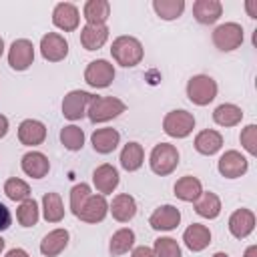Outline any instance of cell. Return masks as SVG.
I'll use <instances>...</instances> for the list:
<instances>
[{"label":"cell","instance_id":"60d3db41","mask_svg":"<svg viewBox=\"0 0 257 257\" xmlns=\"http://www.w3.org/2000/svg\"><path fill=\"white\" fill-rule=\"evenodd\" d=\"M131 257H155V251H153V247L139 245V247H133Z\"/></svg>","mask_w":257,"mask_h":257},{"label":"cell","instance_id":"d4e9b609","mask_svg":"<svg viewBox=\"0 0 257 257\" xmlns=\"http://www.w3.org/2000/svg\"><path fill=\"white\" fill-rule=\"evenodd\" d=\"M193 16L199 24H215L223 16V4L219 0H197L193 4Z\"/></svg>","mask_w":257,"mask_h":257},{"label":"cell","instance_id":"4316f807","mask_svg":"<svg viewBox=\"0 0 257 257\" xmlns=\"http://www.w3.org/2000/svg\"><path fill=\"white\" fill-rule=\"evenodd\" d=\"M201 193H203V183L193 175H185L175 183V197L185 203H195Z\"/></svg>","mask_w":257,"mask_h":257},{"label":"cell","instance_id":"8992f818","mask_svg":"<svg viewBox=\"0 0 257 257\" xmlns=\"http://www.w3.org/2000/svg\"><path fill=\"white\" fill-rule=\"evenodd\" d=\"M92 100H94V94L86 92V90H80V88H74V90L66 92L64 98H62V116L72 120V122L80 120L82 116H86V110H88Z\"/></svg>","mask_w":257,"mask_h":257},{"label":"cell","instance_id":"5b68a950","mask_svg":"<svg viewBox=\"0 0 257 257\" xmlns=\"http://www.w3.org/2000/svg\"><path fill=\"white\" fill-rule=\"evenodd\" d=\"M193 128H195V116L185 108L171 110L163 118V131L171 139H185L193 133Z\"/></svg>","mask_w":257,"mask_h":257},{"label":"cell","instance_id":"74e56055","mask_svg":"<svg viewBox=\"0 0 257 257\" xmlns=\"http://www.w3.org/2000/svg\"><path fill=\"white\" fill-rule=\"evenodd\" d=\"M155 257H181V245L173 237H159L153 245Z\"/></svg>","mask_w":257,"mask_h":257},{"label":"cell","instance_id":"7c38bea8","mask_svg":"<svg viewBox=\"0 0 257 257\" xmlns=\"http://www.w3.org/2000/svg\"><path fill=\"white\" fill-rule=\"evenodd\" d=\"M52 24L62 32H74L80 24V12L72 2H58L52 10Z\"/></svg>","mask_w":257,"mask_h":257},{"label":"cell","instance_id":"d6a6232c","mask_svg":"<svg viewBox=\"0 0 257 257\" xmlns=\"http://www.w3.org/2000/svg\"><path fill=\"white\" fill-rule=\"evenodd\" d=\"M153 10L161 20H177L185 12V0H153Z\"/></svg>","mask_w":257,"mask_h":257},{"label":"cell","instance_id":"cb8c5ba5","mask_svg":"<svg viewBox=\"0 0 257 257\" xmlns=\"http://www.w3.org/2000/svg\"><path fill=\"white\" fill-rule=\"evenodd\" d=\"M193 145H195L197 153H201L205 157H213L223 149V135L215 128H205V131L197 133Z\"/></svg>","mask_w":257,"mask_h":257},{"label":"cell","instance_id":"9a60e30c","mask_svg":"<svg viewBox=\"0 0 257 257\" xmlns=\"http://www.w3.org/2000/svg\"><path fill=\"white\" fill-rule=\"evenodd\" d=\"M179 223H181V211L175 205H161L149 217V225L155 231H173L179 227Z\"/></svg>","mask_w":257,"mask_h":257},{"label":"cell","instance_id":"8d00e7d4","mask_svg":"<svg viewBox=\"0 0 257 257\" xmlns=\"http://www.w3.org/2000/svg\"><path fill=\"white\" fill-rule=\"evenodd\" d=\"M90 195H92V191H90V185H86V183H78L70 189V211L74 217L80 213V209L84 207V203L88 201Z\"/></svg>","mask_w":257,"mask_h":257},{"label":"cell","instance_id":"ab89813d","mask_svg":"<svg viewBox=\"0 0 257 257\" xmlns=\"http://www.w3.org/2000/svg\"><path fill=\"white\" fill-rule=\"evenodd\" d=\"M10 225H12V213L4 203H0V233L10 229Z\"/></svg>","mask_w":257,"mask_h":257},{"label":"cell","instance_id":"f546056e","mask_svg":"<svg viewBox=\"0 0 257 257\" xmlns=\"http://www.w3.org/2000/svg\"><path fill=\"white\" fill-rule=\"evenodd\" d=\"M135 241H137L135 231H133L131 227H122V229H118V231L112 233L110 243H108V251H110V255H114V257L124 255V253H128V251L135 247Z\"/></svg>","mask_w":257,"mask_h":257},{"label":"cell","instance_id":"30bf717a","mask_svg":"<svg viewBox=\"0 0 257 257\" xmlns=\"http://www.w3.org/2000/svg\"><path fill=\"white\" fill-rule=\"evenodd\" d=\"M217 169H219L221 177H225V179H239L249 171V161H247L245 155L231 149V151H225L219 157Z\"/></svg>","mask_w":257,"mask_h":257},{"label":"cell","instance_id":"f1b7e54d","mask_svg":"<svg viewBox=\"0 0 257 257\" xmlns=\"http://www.w3.org/2000/svg\"><path fill=\"white\" fill-rule=\"evenodd\" d=\"M82 16L86 24H106L110 16V2L108 0H88L82 6Z\"/></svg>","mask_w":257,"mask_h":257},{"label":"cell","instance_id":"603a6c76","mask_svg":"<svg viewBox=\"0 0 257 257\" xmlns=\"http://www.w3.org/2000/svg\"><path fill=\"white\" fill-rule=\"evenodd\" d=\"M108 40V26L106 24H84L80 28V44L86 50H98Z\"/></svg>","mask_w":257,"mask_h":257},{"label":"cell","instance_id":"277c9868","mask_svg":"<svg viewBox=\"0 0 257 257\" xmlns=\"http://www.w3.org/2000/svg\"><path fill=\"white\" fill-rule=\"evenodd\" d=\"M124 110H126V104L116 96H94V100L90 102V106L86 110V116L90 122L98 124V122L116 118Z\"/></svg>","mask_w":257,"mask_h":257},{"label":"cell","instance_id":"1f68e13d","mask_svg":"<svg viewBox=\"0 0 257 257\" xmlns=\"http://www.w3.org/2000/svg\"><path fill=\"white\" fill-rule=\"evenodd\" d=\"M42 217L48 223H60L64 219V205H62V197L54 191L44 193L42 197Z\"/></svg>","mask_w":257,"mask_h":257},{"label":"cell","instance_id":"2e32d148","mask_svg":"<svg viewBox=\"0 0 257 257\" xmlns=\"http://www.w3.org/2000/svg\"><path fill=\"white\" fill-rule=\"evenodd\" d=\"M46 139V124L36 118H24L18 124V141L24 147H38Z\"/></svg>","mask_w":257,"mask_h":257},{"label":"cell","instance_id":"f6af8a7d","mask_svg":"<svg viewBox=\"0 0 257 257\" xmlns=\"http://www.w3.org/2000/svg\"><path fill=\"white\" fill-rule=\"evenodd\" d=\"M243 257H257V245H249L243 253Z\"/></svg>","mask_w":257,"mask_h":257},{"label":"cell","instance_id":"e0dca14e","mask_svg":"<svg viewBox=\"0 0 257 257\" xmlns=\"http://www.w3.org/2000/svg\"><path fill=\"white\" fill-rule=\"evenodd\" d=\"M106 215H108V201H106V197L100 195V193H96V195L92 193L76 217L80 221H84V223H100V221H104Z\"/></svg>","mask_w":257,"mask_h":257},{"label":"cell","instance_id":"6da1fadb","mask_svg":"<svg viewBox=\"0 0 257 257\" xmlns=\"http://www.w3.org/2000/svg\"><path fill=\"white\" fill-rule=\"evenodd\" d=\"M110 54L114 58L116 64L124 66V68H133L137 64H141L143 56H145V48L141 44L139 38L135 36H116L112 40V46H110Z\"/></svg>","mask_w":257,"mask_h":257},{"label":"cell","instance_id":"52a82bcc","mask_svg":"<svg viewBox=\"0 0 257 257\" xmlns=\"http://www.w3.org/2000/svg\"><path fill=\"white\" fill-rule=\"evenodd\" d=\"M243 26L237 22H225L213 30V44L221 52H231L239 48L243 44Z\"/></svg>","mask_w":257,"mask_h":257},{"label":"cell","instance_id":"bcb514c9","mask_svg":"<svg viewBox=\"0 0 257 257\" xmlns=\"http://www.w3.org/2000/svg\"><path fill=\"white\" fill-rule=\"evenodd\" d=\"M213 257H231V255H227V253H223V251H217Z\"/></svg>","mask_w":257,"mask_h":257},{"label":"cell","instance_id":"5bb4252c","mask_svg":"<svg viewBox=\"0 0 257 257\" xmlns=\"http://www.w3.org/2000/svg\"><path fill=\"white\" fill-rule=\"evenodd\" d=\"M255 223H257V219L251 209H245V207L235 209L229 217V233L235 239H247L253 233Z\"/></svg>","mask_w":257,"mask_h":257},{"label":"cell","instance_id":"4fadbf2b","mask_svg":"<svg viewBox=\"0 0 257 257\" xmlns=\"http://www.w3.org/2000/svg\"><path fill=\"white\" fill-rule=\"evenodd\" d=\"M120 183V175L116 171V167L108 165V163H102L98 165L94 171H92V185L96 189V193L100 195H110Z\"/></svg>","mask_w":257,"mask_h":257},{"label":"cell","instance_id":"83f0119b","mask_svg":"<svg viewBox=\"0 0 257 257\" xmlns=\"http://www.w3.org/2000/svg\"><path fill=\"white\" fill-rule=\"evenodd\" d=\"M221 199L213 191H203L195 201V213L203 219H217L221 215Z\"/></svg>","mask_w":257,"mask_h":257},{"label":"cell","instance_id":"d590c367","mask_svg":"<svg viewBox=\"0 0 257 257\" xmlns=\"http://www.w3.org/2000/svg\"><path fill=\"white\" fill-rule=\"evenodd\" d=\"M16 219L22 227H34L40 219V209H38V203L30 197L26 201H22L16 209Z\"/></svg>","mask_w":257,"mask_h":257},{"label":"cell","instance_id":"3957f363","mask_svg":"<svg viewBox=\"0 0 257 257\" xmlns=\"http://www.w3.org/2000/svg\"><path fill=\"white\" fill-rule=\"evenodd\" d=\"M217 82L209 74H195L187 82V98L197 106H207L217 96Z\"/></svg>","mask_w":257,"mask_h":257},{"label":"cell","instance_id":"8fae6325","mask_svg":"<svg viewBox=\"0 0 257 257\" xmlns=\"http://www.w3.org/2000/svg\"><path fill=\"white\" fill-rule=\"evenodd\" d=\"M40 54L48 62H60L68 56V42L58 32H48L40 38Z\"/></svg>","mask_w":257,"mask_h":257},{"label":"cell","instance_id":"e575fe53","mask_svg":"<svg viewBox=\"0 0 257 257\" xmlns=\"http://www.w3.org/2000/svg\"><path fill=\"white\" fill-rule=\"evenodd\" d=\"M4 195L14 201V203H22L26 199H30V185L24 181V179H18V177H10L6 179L4 183Z\"/></svg>","mask_w":257,"mask_h":257},{"label":"cell","instance_id":"ee69618b","mask_svg":"<svg viewBox=\"0 0 257 257\" xmlns=\"http://www.w3.org/2000/svg\"><path fill=\"white\" fill-rule=\"evenodd\" d=\"M245 8H247V12H249L251 18H257V10H255V2H253V0H249V2L245 4Z\"/></svg>","mask_w":257,"mask_h":257},{"label":"cell","instance_id":"ac0fdd59","mask_svg":"<svg viewBox=\"0 0 257 257\" xmlns=\"http://www.w3.org/2000/svg\"><path fill=\"white\" fill-rule=\"evenodd\" d=\"M108 213L112 215L114 221L118 223H128L135 215H137V201L133 195L128 193H118L112 197V201L108 203Z\"/></svg>","mask_w":257,"mask_h":257},{"label":"cell","instance_id":"d6986e66","mask_svg":"<svg viewBox=\"0 0 257 257\" xmlns=\"http://www.w3.org/2000/svg\"><path fill=\"white\" fill-rule=\"evenodd\" d=\"M20 167L24 171L26 177H32V179H42L48 175L50 171V161L44 153L40 151H28L26 155H22V161H20Z\"/></svg>","mask_w":257,"mask_h":257},{"label":"cell","instance_id":"7dc6e473","mask_svg":"<svg viewBox=\"0 0 257 257\" xmlns=\"http://www.w3.org/2000/svg\"><path fill=\"white\" fill-rule=\"evenodd\" d=\"M4 247H6V241L0 237V255H2V251H4Z\"/></svg>","mask_w":257,"mask_h":257},{"label":"cell","instance_id":"ba28073f","mask_svg":"<svg viewBox=\"0 0 257 257\" xmlns=\"http://www.w3.org/2000/svg\"><path fill=\"white\" fill-rule=\"evenodd\" d=\"M84 80L92 88H106L114 80V66L106 58L90 60L84 68Z\"/></svg>","mask_w":257,"mask_h":257},{"label":"cell","instance_id":"484cf974","mask_svg":"<svg viewBox=\"0 0 257 257\" xmlns=\"http://www.w3.org/2000/svg\"><path fill=\"white\" fill-rule=\"evenodd\" d=\"M118 161H120V167L124 171H128V173L139 171L143 167V163H145V149H143V145L137 143V141L126 143L122 147V151H120Z\"/></svg>","mask_w":257,"mask_h":257},{"label":"cell","instance_id":"9c48e42d","mask_svg":"<svg viewBox=\"0 0 257 257\" xmlns=\"http://www.w3.org/2000/svg\"><path fill=\"white\" fill-rule=\"evenodd\" d=\"M34 62V44L28 38H18L8 48V64L16 72H24Z\"/></svg>","mask_w":257,"mask_h":257},{"label":"cell","instance_id":"f35d334b","mask_svg":"<svg viewBox=\"0 0 257 257\" xmlns=\"http://www.w3.org/2000/svg\"><path fill=\"white\" fill-rule=\"evenodd\" d=\"M239 141H241V147H243L251 157H255V155H257V124H247V126L241 131Z\"/></svg>","mask_w":257,"mask_h":257},{"label":"cell","instance_id":"7402d4cb","mask_svg":"<svg viewBox=\"0 0 257 257\" xmlns=\"http://www.w3.org/2000/svg\"><path fill=\"white\" fill-rule=\"evenodd\" d=\"M68 239H70V235H68L66 229H62V227L52 229V231H48L42 237V241H40V253L44 257H56V255H60L66 249Z\"/></svg>","mask_w":257,"mask_h":257},{"label":"cell","instance_id":"c3c4849f","mask_svg":"<svg viewBox=\"0 0 257 257\" xmlns=\"http://www.w3.org/2000/svg\"><path fill=\"white\" fill-rule=\"evenodd\" d=\"M2 54H4V38L0 36V56H2Z\"/></svg>","mask_w":257,"mask_h":257},{"label":"cell","instance_id":"b9f144b4","mask_svg":"<svg viewBox=\"0 0 257 257\" xmlns=\"http://www.w3.org/2000/svg\"><path fill=\"white\" fill-rule=\"evenodd\" d=\"M8 128H10V122L4 114H0V139H4L8 135Z\"/></svg>","mask_w":257,"mask_h":257},{"label":"cell","instance_id":"7bdbcfd3","mask_svg":"<svg viewBox=\"0 0 257 257\" xmlns=\"http://www.w3.org/2000/svg\"><path fill=\"white\" fill-rule=\"evenodd\" d=\"M4 257H30V255H28V251H24L22 247H14V249H10Z\"/></svg>","mask_w":257,"mask_h":257},{"label":"cell","instance_id":"ffe728a7","mask_svg":"<svg viewBox=\"0 0 257 257\" xmlns=\"http://www.w3.org/2000/svg\"><path fill=\"white\" fill-rule=\"evenodd\" d=\"M183 243L193 253H199V251L207 249L209 243H211V231H209V227L207 225H201V223H191L185 229V233H183Z\"/></svg>","mask_w":257,"mask_h":257},{"label":"cell","instance_id":"4dcf8cb0","mask_svg":"<svg viewBox=\"0 0 257 257\" xmlns=\"http://www.w3.org/2000/svg\"><path fill=\"white\" fill-rule=\"evenodd\" d=\"M213 120L219 126H237L243 120V110L241 106L233 104V102H223L213 110Z\"/></svg>","mask_w":257,"mask_h":257},{"label":"cell","instance_id":"7a4b0ae2","mask_svg":"<svg viewBox=\"0 0 257 257\" xmlns=\"http://www.w3.org/2000/svg\"><path fill=\"white\" fill-rule=\"evenodd\" d=\"M149 165H151V171L155 175H159V177L171 175L179 167V151H177V147L171 145V143L155 145L151 155H149Z\"/></svg>","mask_w":257,"mask_h":257},{"label":"cell","instance_id":"44dd1931","mask_svg":"<svg viewBox=\"0 0 257 257\" xmlns=\"http://www.w3.org/2000/svg\"><path fill=\"white\" fill-rule=\"evenodd\" d=\"M90 143H92V149L98 153V155H108L112 153L118 143H120V133L112 126H104V128H94V133L90 135Z\"/></svg>","mask_w":257,"mask_h":257},{"label":"cell","instance_id":"836d02e7","mask_svg":"<svg viewBox=\"0 0 257 257\" xmlns=\"http://www.w3.org/2000/svg\"><path fill=\"white\" fill-rule=\"evenodd\" d=\"M60 143L64 145V149L76 153L84 147V131L76 124H66L60 128Z\"/></svg>","mask_w":257,"mask_h":257}]
</instances>
